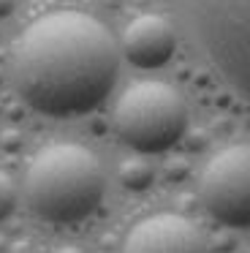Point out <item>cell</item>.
I'll return each mask as SVG.
<instances>
[{
    "instance_id": "cell-6",
    "label": "cell",
    "mask_w": 250,
    "mask_h": 253,
    "mask_svg": "<svg viewBox=\"0 0 250 253\" xmlns=\"http://www.w3.org/2000/svg\"><path fill=\"white\" fill-rule=\"evenodd\" d=\"M123 253H207L204 234L177 212H158L128 231Z\"/></svg>"
},
{
    "instance_id": "cell-7",
    "label": "cell",
    "mask_w": 250,
    "mask_h": 253,
    "mask_svg": "<svg viewBox=\"0 0 250 253\" xmlns=\"http://www.w3.org/2000/svg\"><path fill=\"white\" fill-rule=\"evenodd\" d=\"M174 49H177V36L168 19L158 17V14H141L125 28L123 33V55L128 63L136 68H161L171 60Z\"/></svg>"
},
{
    "instance_id": "cell-9",
    "label": "cell",
    "mask_w": 250,
    "mask_h": 253,
    "mask_svg": "<svg viewBox=\"0 0 250 253\" xmlns=\"http://www.w3.org/2000/svg\"><path fill=\"white\" fill-rule=\"evenodd\" d=\"M16 210V185L3 169H0V223Z\"/></svg>"
},
{
    "instance_id": "cell-5",
    "label": "cell",
    "mask_w": 250,
    "mask_h": 253,
    "mask_svg": "<svg viewBox=\"0 0 250 253\" xmlns=\"http://www.w3.org/2000/svg\"><path fill=\"white\" fill-rule=\"evenodd\" d=\"M199 199L223 226L250 229V144L223 147L207 161L199 177Z\"/></svg>"
},
{
    "instance_id": "cell-1",
    "label": "cell",
    "mask_w": 250,
    "mask_h": 253,
    "mask_svg": "<svg viewBox=\"0 0 250 253\" xmlns=\"http://www.w3.org/2000/svg\"><path fill=\"white\" fill-rule=\"evenodd\" d=\"M120 74V46L95 17L52 11L14 44V84L46 117H82L106 101Z\"/></svg>"
},
{
    "instance_id": "cell-4",
    "label": "cell",
    "mask_w": 250,
    "mask_h": 253,
    "mask_svg": "<svg viewBox=\"0 0 250 253\" xmlns=\"http://www.w3.org/2000/svg\"><path fill=\"white\" fill-rule=\"evenodd\" d=\"M114 131L130 150L155 155L171 150L188 128V106L166 82H136L114 106Z\"/></svg>"
},
{
    "instance_id": "cell-2",
    "label": "cell",
    "mask_w": 250,
    "mask_h": 253,
    "mask_svg": "<svg viewBox=\"0 0 250 253\" xmlns=\"http://www.w3.org/2000/svg\"><path fill=\"white\" fill-rule=\"evenodd\" d=\"M25 202L36 218L68 226L90 218L106 191L98 158L82 144L43 147L25 171Z\"/></svg>"
},
{
    "instance_id": "cell-3",
    "label": "cell",
    "mask_w": 250,
    "mask_h": 253,
    "mask_svg": "<svg viewBox=\"0 0 250 253\" xmlns=\"http://www.w3.org/2000/svg\"><path fill=\"white\" fill-rule=\"evenodd\" d=\"M182 6L207 60L250 104V0H182Z\"/></svg>"
},
{
    "instance_id": "cell-8",
    "label": "cell",
    "mask_w": 250,
    "mask_h": 253,
    "mask_svg": "<svg viewBox=\"0 0 250 253\" xmlns=\"http://www.w3.org/2000/svg\"><path fill=\"white\" fill-rule=\"evenodd\" d=\"M120 180H123V185L130 188V191H144V188L152 185L155 171H152V166L147 164L144 158H130L120 166Z\"/></svg>"
}]
</instances>
